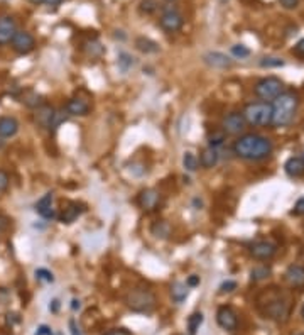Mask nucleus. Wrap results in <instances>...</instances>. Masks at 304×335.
<instances>
[{
	"instance_id": "nucleus-1",
	"label": "nucleus",
	"mask_w": 304,
	"mask_h": 335,
	"mask_svg": "<svg viewBox=\"0 0 304 335\" xmlns=\"http://www.w3.org/2000/svg\"><path fill=\"white\" fill-rule=\"evenodd\" d=\"M234 151L236 156L250 161H258L267 158L272 153V142L258 134H245L235 142Z\"/></svg>"
},
{
	"instance_id": "nucleus-2",
	"label": "nucleus",
	"mask_w": 304,
	"mask_h": 335,
	"mask_svg": "<svg viewBox=\"0 0 304 335\" xmlns=\"http://www.w3.org/2000/svg\"><path fill=\"white\" fill-rule=\"evenodd\" d=\"M298 97L294 93H280L276 98L274 105H272V119L270 124L276 127H284L290 124V120L294 119V114L298 110Z\"/></svg>"
},
{
	"instance_id": "nucleus-3",
	"label": "nucleus",
	"mask_w": 304,
	"mask_h": 335,
	"mask_svg": "<svg viewBox=\"0 0 304 335\" xmlns=\"http://www.w3.org/2000/svg\"><path fill=\"white\" fill-rule=\"evenodd\" d=\"M125 303L132 311L150 313L156 308V294L146 288H134L125 294Z\"/></svg>"
},
{
	"instance_id": "nucleus-4",
	"label": "nucleus",
	"mask_w": 304,
	"mask_h": 335,
	"mask_svg": "<svg viewBox=\"0 0 304 335\" xmlns=\"http://www.w3.org/2000/svg\"><path fill=\"white\" fill-rule=\"evenodd\" d=\"M244 119H245V122L250 124V126H256V127L269 126L270 119H272V105H269L267 102L250 104L245 107Z\"/></svg>"
},
{
	"instance_id": "nucleus-5",
	"label": "nucleus",
	"mask_w": 304,
	"mask_h": 335,
	"mask_svg": "<svg viewBox=\"0 0 304 335\" xmlns=\"http://www.w3.org/2000/svg\"><path fill=\"white\" fill-rule=\"evenodd\" d=\"M282 90H284V83L276 77L262 78L260 82L256 85V93L262 100H276V98L282 93Z\"/></svg>"
},
{
	"instance_id": "nucleus-6",
	"label": "nucleus",
	"mask_w": 304,
	"mask_h": 335,
	"mask_svg": "<svg viewBox=\"0 0 304 335\" xmlns=\"http://www.w3.org/2000/svg\"><path fill=\"white\" fill-rule=\"evenodd\" d=\"M267 318L276 320V321H286L289 318L290 313V305L289 301L280 300V298H274L266 305V310H264Z\"/></svg>"
},
{
	"instance_id": "nucleus-7",
	"label": "nucleus",
	"mask_w": 304,
	"mask_h": 335,
	"mask_svg": "<svg viewBox=\"0 0 304 335\" xmlns=\"http://www.w3.org/2000/svg\"><path fill=\"white\" fill-rule=\"evenodd\" d=\"M12 48H14V51L17 55H29L30 51L34 49L36 46V39L34 36L28 33V31H17L14 34V38H12Z\"/></svg>"
},
{
	"instance_id": "nucleus-8",
	"label": "nucleus",
	"mask_w": 304,
	"mask_h": 335,
	"mask_svg": "<svg viewBox=\"0 0 304 335\" xmlns=\"http://www.w3.org/2000/svg\"><path fill=\"white\" fill-rule=\"evenodd\" d=\"M182 22H184V19H182V16L180 14L178 11H168L164 12L162 16H160V28H162L166 33H176V31H180L182 28Z\"/></svg>"
},
{
	"instance_id": "nucleus-9",
	"label": "nucleus",
	"mask_w": 304,
	"mask_h": 335,
	"mask_svg": "<svg viewBox=\"0 0 304 335\" xmlns=\"http://www.w3.org/2000/svg\"><path fill=\"white\" fill-rule=\"evenodd\" d=\"M216 321L222 328L225 330H235L238 327V318H236V313L232 310L230 306H220L216 311Z\"/></svg>"
},
{
	"instance_id": "nucleus-10",
	"label": "nucleus",
	"mask_w": 304,
	"mask_h": 335,
	"mask_svg": "<svg viewBox=\"0 0 304 335\" xmlns=\"http://www.w3.org/2000/svg\"><path fill=\"white\" fill-rule=\"evenodd\" d=\"M52 203H54V195L46 193L38 200V203H36V212H38L42 218H46V220H51V218L56 217V210H54V205Z\"/></svg>"
},
{
	"instance_id": "nucleus-11",
	"label": "nucleus",
	"mask_w": 304,
	"mask_h": 335,
	"mask_svg": "<svg viewBox=\"0 0 304 335\" xmlns=\"http://www.w3.org/2000/svg\"><path fill=\"white\" fill-rule=\"evenodd\" d=\"M17 33L16 21L10 16H2L0 17V46L8 44Z\"/></svg>"
},
{
	"instance_id": "nucleus-12",
	"label": "nucleus",
	"mask_w": 304,
	"mask_h": 335,
	"mask_svg": "<svg viewBox=\"0 0 304 335\" xmlns=\"http://www.w3.org/2000/svg\"><path fill=\"white\" fill-rule=\"evenodd\" d=\"M276 252H277V247L272 242H267V240L256 242L250 247V254L256 259H260V261H267V259L274 257Z\"/></svg>"
},
{
	"instance_id": "nucleus-13",
	"label": "nucleus",
	"mask_w": 304,
	"mask_h": 335,
	"mask_svg": "<svg viewBox=\"0 0 304 335\" xmlns=\"http://www.w3.org/2000/svg\"><path fill=\"white\" fill-rule=\"evenodd\" d=\"M245 129V119L242 114H228L223 119V131L228 134H240Z\"/></svg>"
},
{
	"instance_id": "nucleus-14",
	"label": "nucleus",
	"mask_w": 304,
	"mask_h": 335,
	"mask_svg": "<svg viewBox=\"0 0 304 335\" xmlns=\"http://www.w3.org/2000/svg\"><path fill=\"white\" fill-rule=\"evenodd\" d=\"M159 200H160L159 191L154 188L144 190L138 195V205L144 210H156V207L159 205Z\"/></svg>"
},
{
	"instance_id": "nucleus-15",
	"label": "nucleus",
	"mask_w": 304,
	"mask_h": 335,
	"mask_svg": "<svg viewBox=\"0 0 304 335\" xmlns=\"http://www.w3.org/2000/svg\"><path fill=\"white\" fill-rule=\"evenodd\" d=\"M204 63L213 66V68H230L232 66V60L228 58L226 55H223V53H218V51H210L206 55L203 56Z\"/></svg>"
},
{
	"instance_id": "nucleus-16",
	"label": "nucleus",
	"mask_w": 304,
	"mask_h": 335,
	"mask_svg": "<svg viewBox=\"0 0 304 335\" xmlns=\"http://www.w3.org/2000/svg\"><path fill=\"white\" fill-rule=\"evenodd\" d=\"M19 132V122L14 117H0V137H14Z\"/></svg>"
},
{
	"instance_id": "nucleus-17",
	"label": "nucleus",
	"mask_w": 304,
	"mask_h": 335,
	"mask_svg": "<svg viewBox=\"0 0 304 335\" xmlns=\"http://www.w3.org/2000/svg\"><path fill=\"white\" fill-rule=\"evenodd\" d=\"M284 276H286V281H288L290 286H302L304 284V267L302 266H298V264L289 266Z\"/></svg>"
},
{
	"instance_id": "nucleus-18",
	"label": "nucleus",
	"mask_w": 304,
	"mask_h": 335,
	"mask_svg": "<svg viewBox=\"0 0 304 335\" xmlns=\"http://www.w3.org/2000/svg\"><path fill=\"white\" fill-rule=\"evenodd\" d=\"M284 169L290 178H301L304 176V159L301 158H289L286 161Z\"/></svg>"
},
{
	"instance_id": "nucleus-19",
	"label": "nucleus",
	"mask_w": 304,
	"mask_h": 335,
	"mask_svg": "<svg viewBox=\"0 0 304 335\" xmlns=\"http://www.w3.org/2000/svg\"><path fill=\"white\" fill-rule=\"evenodd\" d=\"M52 115H54V109L49 105H41L36 109V122L39 124L41 127H49V124H51V119Z\"/></svg>"
},
{
	"instance_id": "nucleus-20",
	"label": "nucleus",
	"mask_w": 304,
	"mask_h": 335,
	"mask_svg": "<svg viewBox=\"0 0 304 335\" xmlns=\"http://www.w3.org/2000/svg\"><path fill=\"white\" fill-rule=\"evenodd\" d=\"M66 110H68L70 115H86L88 110H90V105L83 100V98H71L66 105Z\"/></svg>"
},
{
	"instance_id": "nucleus-21",
	"label": "nucleus",
	"mask_w": 304,
	"mask_h": 335,
	"mask_svg": "<svg viewBox=\"0 0 304 335\" xmlns=\"http://www.w3.org/2000/svg\"><path fill=\"white\" fill-rule=\"evenodd\" d=\"M136 48L140 53H144V55H154V53H159V44L149 38H144V36H140V38L136 39Z\"/></svg>"
},
{
	"instance_id": "nucleus-22",
	"label": "nucleus",
	"mask_w": 304,
	"mask_h": 335,
	"mask_svg": "<svg viewBox=\"0 0 304 335\" xmlns=\"http://www.w3.org/2000/svg\"><path fill=\"white\" fill-rule=\"evenodd\" d=\"M218 151L214 149V147H206V149L201 153V158H200V164L203 168H206V169H210V168H213V166H216V163H218Z\"/></svg>"
},
{
	"instance_id": "nucleus-23",
	"label": "nucleus",
	"mask_w": 304,
	"mask_h": 335,
	"mask_svg": "<svg viewBox=\"0 0 304 335\" xmlns=\"http://www.w3.org/2000/svg\"><path fill=\"white\" fill-rule=\"evenodd\" d=\"M152 235H156L158 239H168L171 235V225L166 220H158L154 225L150 227Z\"/></svg>"
},
{
	"instance_id": "nucleus-24",
	"label": "nucleus",
	"mask_w": 304,
	"mask_h": 335,
	"mask_svg": "<svg viewBox=\"0 0 304 335\" xmlns=\"http://www.w3.org/2000/svg\"><path fill=\"white\" fill-rule=\"evenodd\" d=\"M83 212V208H80L78 205L76 203H71L68 208H64V212L61 213V217H60V220L62 222V223H73L76 218L80 217V213Z\"/></svg>"
},
{
	"instance_id": "nucleus-25",
	"label": "nucleus",
	"mask_w": 304,
	"mask_h": 335,
	"mask_svg": "<svg viewBox=\"0 0 304 335\" xmlns=\"http://www.w3.org/2000/svg\"><path fill=\"white\" fill-rule=\"evenodd\" d=\"M171 294H172V300L176 303H182L188 298V284L181 283V281L174 283L171 288Z\"/></svg>"
},
{
	"instance_id": "nucleus-26",
	"label": "nucleus",
	"mask_w": 304,
	"mask_h": 335,
	"mask_svg": "<svg viewBox=\"0 0 304 335\" xmlns=\"http://www.w3.org/2000/svg\"><path fill=\"white\" fill-rule=\"evenodd\" d=\"M68 117H70L68 110H64V109L54 110V115H52V119H51V124H49V129H51V131H56V129L60 127L62 122H66V120H68Z\"/></svg>"
},
{
	"instance_id": "nucleus-27",
	"label": "nucleus",
	"mask_w": 304,
	"mask_h": 335,
	"mask_svg": "<svg viewBox=\"0 0 304 335\" xmlns=\"http://www.w3.org/2000/svg\"><path fill=\"white\" fill-rule=\"evenodd\" d=\"M201 323H203V313H193L188 318V330H190V335H196V332L200 330Z\"/></svg>"
},
{
	"instance_id": "nucleus-28",
	"label": "nucleus",
	"mask_w": 304,
	"mask_h": 335,
	"mask_svg": "<svg viewBox=\"0 0 304 335\" xmlns=\"http://www.w3.org/2000/svg\"><path fill=\"white\" fill-rule=\"evenodd\" d=\"M269 274H270L269 266H257L250 271V278H252L254 281H262V279H266Z\"/></svg>"
},
{
	"instance_id": "nucleus-29",
	"label": "nucleus",
	"mask_w": 304,
	"mask_h": 335,
	"mask_svg": "<svg viewBox=\"0 0 304 335\" xmlns=\"http://www.w3.org/2000/svg\"><path fill=\"white\" fill-rule=\"evenodd\" d=\"M182 166L186 168V171L194 173L196 169H198V159H196V156L193 153H186L184 158H182Z\"/></svg>"
},
{
	"instance_id": "nucleus-30",
	"label": "nucleus",
	"mask_w": 304,
	"mask_h": 335,
	"mask_svg": "<svg viewBox=\"0 0 304 335\" xmlns=\"http://www.w3.org/2000/svg\"><path fill=\"white\" fill-rule=\"evenodd\" d=\"M24 104L30 107V109H38V107L42 105V97L38 95L36 92H29L28 95L24 97Z\"/></svg>"
},
{
	"instance_id": "nucleus-31",
	"label": "nucleus",
	"mask_w": 304,
	"mask_h": 335,
	"mask_svg": "<svg viewBox=\"0 0 304 335\" xmlns=\"http://www.w3.org/2000/svg\"><path fill=\"white\" fill-rule=\"evenodd\" d=\"M210 147H220L223 142H225V131H214L213 134H210Z\"/></svg>"
},
{
	"instance_id": "nucleus-32",
	"label": "nucleus",
	"mask_w": 304,
	"mask_h": 335,
	"mask_svg": "<svg viewBox=\"0 0 304 335\" xmlns=\"http://www.w3.org/2000/svg\"><path fill=\"white\" fill-rule=\"evenodd\" d=\"M134 58L130 56V55H127V53H120V56H118V66L122 68L124 71H128L134 66Z\"/></svg>"
},
{
	"instance_id": "nucleus-33",
	"label": "nucleus",
	"mask_w": 304,
	"mask_h": 335,
	"mask_svg": "<svg viewBox=\"0 0 304 335\" xmlns=\"http://www.w3.org/2000/svg\"><path fill=\"white\" fill-rule=\"evenodd\" d=\"M260 65L264 68H279V66H284V60L282 58H264Z\"/></svg>"
},
{
	"instance_id": "nucleus-34",
	"label": "nucleus",
	"mask_w": 304,
	"mask_h": 335,
	"mask_svg": "<svg viewBox=\"0 0 304 335\" xmlns=\"http://www.w3.org/2000/svg\"><path fill=\"white\" fill-rule=\"evenodd\" d=\"M36 278L39 281H44V283H52L54 281V276H52L51 271L44 269V267H39V269H36Z\"/></svg>"
},
{
	"instance_id": "nucleus-35",
	"label": "nucleus",
	"mask_w": 304,
	"mask_h": 335,
	"mask_svg": "<svg viewBox=\"0 0 304 335\" xmlns=\"http://www.w3.org/2000/svg\"><path fill=\"white\" fill-rule=\"evenodd\" d=\"M232 55L242 60V58H247L250 55V49L244 44H235V46H232Z\"/></svg>"
},
{
	"instance_id": "nucleus-36",
	"label": "nucleus",
	"mask_w": 304,
	"mask_h": 335,
	"mask_svg": "<svg viewBox=\"0 0 304 335\" xmlns=\"http://www.w3.org/2000/svg\"><path fill=\"white\" fill-rule=\"evenodd\" d=\"M156 9H158L156 0H142L140 2V12H144V14H152V12H156Z\"/></svg>"
},
{
	"instance_id": "nucleus-37",
	"label": "nucleus",
	"mask_w": 304,
	"mask_h": 335,
	"mask_svg": "<svg viewBox=\"0 0 304 335\" xmlns=\"http://www.w3.org/2000/svg\"><path fill=\"white\" fill-rule=\"evenodd\" d=\"M234 289H236L235 281H223L220 284V293H232Z\"/></svg>"
},
{
	"instance_id": "nucleus-38",
	"label": "nucleus",
	"mask_w": 304,
	"mask_h": 335,
	"mask_svg": "<svg viewBox=\"0 0 304 335\" xmlns=\"http://www.w3.org/2000/svg\"><path fill=\"white\" fill-rule=\"evenodd\" d=\"M7 186H8V175L4 171V169H0V193L6 191Z\"/></svg>"
},
{
	"instance_id": "nucleus-39",
	"label": "nucleus",
	"mask_w": 304,
	"mask_h": 335,
	"mask_svg": "<svg viewBox=\"0 0 304 335\" xmlns=\"http://www.w3.org/2000/svg\"><path fill=\"white\" fill-rule=\"evenodd\" d=\"M292 213H294V215H304V196H302V198H299L296 202Z\"/></svg>"
},
{
	"instance_id": "nucleus-40",
	"label": "nucleus",
	"mask_w": 304,
	"mask_h": 335,
	"mask_svg": "<svg viewBox=\"0 0 304 335\" xmlns=\"http://www.w3.org/2000/svg\"><path fill=\"white\" fill-rule=\"evenodd\" d=\"M279 2L284 9H296L299 0H279Z\"/></svg>"
},
{
	"instance_id": "nucleus-41",
	"label": "nucleus",
	"mask_w": 304,
	"mask_h": 335,
	"mask_svg": "<svg viewBox=\"0 0 304 335\" xmlns=\"http://www.w3.org/2000/svg\"><path fill=\"white\" fill-rule=\"evenodd\" d=\"M294 53H296L298 56H304V39H301V41L294 46Z\"/></svg>"
},
{
	"instance_id": "nucleus-42",
	"label": "nucleus",
	"mask_w": 304,
	"mask_h": 335,
	"mask_svg": "<svg viewBox=\"0 0 304 335\" xmlns=\"http://www.w3.org/2000/svg\"><path fill=\"white\" fill-rule=\"evenodd\" d=\"M70 330H71V335H82L80 328L76 327V321L74 320H70Z\"/></svg>"
},
{
	"instance_id": "nucleus-43",
	"label": "nucleus",
	"mask_w": 304,
	"mask_h": 335,
	"mask_svg": "<svg viewBox=\"0 0 304 335\" xmlns=\"http://www.w3.org/2000/svg\"><path fill=\"white\" fill-rule=\"evenodd\" d=\"M7 227H8V218L4 217V215H0V234H2V232L6 230Z\"/></svg>"
},
{
	"instance_id": "nucleus-44",
	"label": "nucleus",
	"mask_w": 304,
	"mask_h": 335,
	"mask_svg": "<svg viewBox=\"0 0 304 335\" xmlns=\"http://www.w3.org/2000/svg\"><path fill=\"white\" fill-rule=\"evenodd\" d=\"M105 335H132V333L127 332L125 328H117V330H112V332H106Z\"/></svg>"
},
{
	"instance_id": "nucleus-45",
	"label": "nucleus",
	"mask_w": 304,
	"mask_h": 335,
	"mask_svg": "<svg viewBox=\"0 0 304 335\" xmlns=\"http://www.w3.org/2000/svg\"><path fill=\"white\" fill-rule=\"evenodd\" d=\"M200 284V276H190L188 278V286H198Z\"/></svg>"
},
{
	"instance_id": "nucleus-46",
	"label": "nucleus",
	"mask_w": 304,
	"mask_h": 335,
	"mask_svg": "<svg viewBox=\"0 0 304 335\" xmlns=\"http://www.w3.org/2000/svg\"><path fill=\"white\" fill-rule=\"evenodd\" d=\"M61 2L62 0H44V6H48V7H58V6H61Z\"/></svg>"
},
{
	"instance_id": "nucleus-47",
	"label": "nucleus",
	"mask_w": 304,
	"mask_h": 335,
	"mask_svg": "<svg viewBox=\"0 0 304 335\" xmlns=\"http://www.w3.org/2000/svg\"><path fill=\"white\" fill-rule=\"evenodd\" d=\"M36 335H51V328L46 327V325H42V327H39L38 333Z\"/></svg>"
},
{
	"instance_id": "nucleus-48",
	"label": "nucleus",
	"mask_w": 304,
	"mask_h": 335,
	"mask_svg": "<svg viewBox=\"0 0 304 335\" xmlns=\"http://www.w3.org/2000/svg\"><path fill=\"white\" fill-rule=\"evenodd\" d=\"M71 308H73L74 311L80 310V308H82V303H80V300H73V301H71Z\"/></svg>"
},
{
	"instance_id": "nucleus-49",
	"label": "nucleus",
	"mask_w": 304,
	"mask_h": 335,
	"mask_svg": "<svg viewBox=\"0 0 304 335\" xmlns=\"http://www.w3.org/2000/svg\"><path fill=\"white\" fill-rule=\"evenodd\" d=\"M58 308H60V301L54 300V301H52V308H51V310L52 311H58Z\"/></svg>"
},
{
	"instance_id": "nucleus-50",
	"label": "nucleus",
	"mask_w": 304,
	"mask_h": 335,
	"mask_svg": "<svg viewBox=\"0 0 304 335\" xmlns=\"http://www.w3.org/2000/svg\"><path fill=\"white\" fill-rule=\"evenodd\" d=\"M30 4H34V6H39V4H42L44 0H29Z\"/></svg>"
},
{
	"instance_id": "nucleus-51",
	"label": "nucleus",
	"mask_w": 304,
	"mask_h": 335,
	"mask_svg": "<svg viewBox=\"0 0 304 335\" xmlns=\"http://www.w3.org/2000/svg\"><path fill=\"white\" fill-rule=\"evenodd\" d=\"M4 146H6V141H4V137H0V149H2Z\"/></svg>"
},
{
	"instance_id": "nucleus-52",
	"label": "nucleus",
	"mask_w": 304,
	"mask_h": 335,
	"mask_svg": "<svg viewBox=\"0 0 304 335\" xmlns=\"http://www.w3.org/2000/svg\"><path fill=\"white\" fill-rule=\"evenodd\" d=\"M301 315H302V318H304V305H302V308H301Z\"/></svg>"
},
{
	"instance_id": "nucleus-53",
	"label": "nucleus",
	"mask_w": 304,
	"mask_h": 335,
	"mask_svg": "<svg viewBox=\"0 0 304 335\" xmlns=\"http://www.w3.org/2000/svg\"><path fill=\"white\" fill-rule=\"evenodd\" d=\"M299 335H304V333H299Z\"/></svg>"
}]
</instances>
